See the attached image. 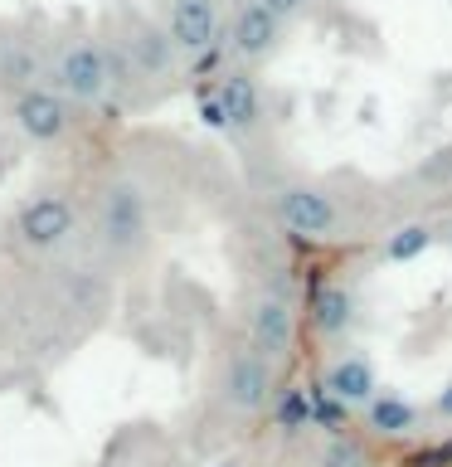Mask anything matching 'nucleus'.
I'll return each instance as SVG.
<instances>
[{
	"label": "nucleus",
	"mask_w": 452,
	"mask_h": 467,
	"mask_svg": "<svg viewBox=\"0 0 452 467\" xmlns=\"http://www.w3.org/2000/svg\"><path fill=\"white\" fill-rule=\"evenodd\" d=\"M10 127L35 146H54L73 131V102L64 93H54L49 83L29 88V93H15L10 98Z\"/></svg>",
	"instance_id": "6"
},
{
	"label": "nucleus",
	"mask_w": 452,
	"mask_h": 467,
	"mask_svg": "<svg viewBox=\"0 0 452 467\" xmlns=\"http://www.w3.org/2000/svg\"><path fill=\"white\" fill-rule=\"evenodd\" d=\"M282 35H287V25L277 20L272 10H262L258 0H243V5L229 15L224 49L233 54L239 68H253V64H262V58H272L277 49H282Z\"/></svg>",
	"instance_id": "8"
},
{
	"label": "nucleus",
	"mask_w": 452,
	"mask_h": 467,
	"mask_svg": "<svg viewBox=\"0 0 452 467\" xmlns=\"http://www.w3.org/2000/svg\"><path fill=\"white\" fill-rule=\"evenodd\" d=\"M258 5H262V10H272L282 25H297L302 15L312 10V0H258Z\"/></svg>",
	"instance_id": "22"
},
{
	"label": "nucleus",
	"mask_w": 452,
	"mask_h": 467,
	"mask_svg": "<svg viewBox=\"0 0 452 467\" xmlns=\"http://www.w3.org/2000/svg\"><path fill=\"white\" fill-rule=\"evenodd\" d=\"M214 467H243V462H233V458H224V462H214Z\"/></svg>",
	"instance_id": "25"
},
{
	"label": "nucleus",
	"mask_w": 452,
	"mask_h": 467,
	"mask_svg": "<svg viewBox=\"0 0 452 467\" xmlns=\"http://www.w3.org/2000/svg\"><path fill=\"white\" fill-rule=\"evenodd\" d=\"M160 25H166L175 54H185V58H204V54L224 49V39H229L224 0H166Z\"/></svg>",
	"instance_id": "3"
},
{
	"label": "nucleus",
	"mask_w": 452,
	"mask_h": 467,
	"mask_svg": "<svg viewBox=\"0 0 452 467\" xmlns=\"http://www.w3.org/2000/svg\"><path fill=\"white\" fill-rule=\"evenodd\" d=\"M321 385L350 409H370L379 400V375H375V360L365 356V350H341V356H331L326 370H321Z\"/></svg>",
	"instance_id": "9"
},
{
	"label": "nucleus",
	"mask_w": 452,
	"mask_h": 467,
	"mask_svg": "<svg viewBox=\"0 0 452 467\" xmlns=\"http://www.w3.org/2000/svg\"><path fill=\"white\" fill-rule=\"evenodd\" d=\"M306 389H312V423H321V429H326L331 438H341L345 419H350V404L335 400V394L321 385V379H316V385H306Z\"/></svg>",
	"instance_id": "18"
},
{
	"label": "nucleus",
	"mask_w": 452,
	"mask_h": 467,
	"mask_svg": "<svg viewBox=\"0 0 452 467\" xmlns=\"http://www.w3.org/2000/svg\"><path fill=\"white\" fill-rule=\"evenodd\" d=\"M418 404L399 389H379V400L365 409V429L375 438H414L418 433Z\"/></svg>",
	"instance_id": "14"
},
{
	"label": "nucleus",
	"mask_w": 452,
	"mask_h": 467,
	"mask_svg": "<svg viewBox=\"0 0 452 467\" xmlns=\"http://www.w3.org/2000/svg\"><path fill=\"white\" fill-rule=\"evenodd\" d=\"M443 239H447V244H452V219H447V224H443Z\"/></svg>",
	"instance_id": "24"
},
{
	"label": "nucleus",
	"mask_w": 452,
	"mask_h": 467,
	"mask_svg": "<svg viewBox=\"0 0 452 467\" xmlns=\"http://www.w3.org/2000/svg\"><path fill=\"white\" fill-rule=\"evenodd\" d=\"M219 394H224L229 409L239 414H262L272 400H277V375H272V360H262L258 350H233L224 360V375H219Z\"/></svg>",
	"instance_id": "7"
},
{
	"label": "nucleus",
	"mask_w": 452,
	"mask_h": 467,
	"mask_svg": "<svg viewBox=\"0 0 452 467\" xmlns=\"http://www.w3.org/2000/svg\"><path fill=\"white\" fill-rule=\"evenodd\" d=\"M433 239L437 234L428 229V224H404V229H394L389 239H385V263H414V258H423L433 248Z\"/></svg>",
	"instance_id": "17"
},
{
	"label": "nucleus",
	"mask_w": 452,
	"mask_h": 467,
	"mask_svg": "<svg viewBox=\"0 0 452 467\" xmlns=\"http://www.w3.org/2000/svg\"><path fill=\"white\" fill-rule=\"evenodd\" d=\"M219 98H224V108H229L233 131H258L262 117H268V98H262V83H258L253 68L233 64L229 73H219Z\"/></svg>",
	"instance_id": "11"
},
{
	"label": "nucleus",
	"mask_w": 452,
	"mask_h": 467,
	"mask_svg": "<svg viewBox=\"0 0 452 467\" xmlns=\"http://www.w3.org/2000/svg\"><path fill=\"white\" fill-rule=\"evenodd\" d=\"M73 234H78V204L64 190H39L15 214V239L25 248H35V254H58Z\"/></svg>",
	"instance_id": "4"
},
{
	"label": "nucleus",
	"mask_w": 452,
	"mask_h": 467,
	"mask_svg": "<svg viewBox=\"0 0 452 467\" xmlns=\"http://www.w3.org/2000/svg\"><path fill=\"white\" fill-rule=\"evenodd\" d=\"M433 414L443 419V423H452V379H447V385L433 394Z\"/></svg>",
	"instance_id": "23"
},
{
	"label": "nucleus",
	"mask_w": 452,
	"mask_h": 467,
	"mask_svg": "<svg viewBox=\"0 0 452 467\" xmlns=\"http://www.w3.org/2000/svg\"><path fill=\"white\" fill-rule=\"evenodd\" d=\"M195 112H200V122L210 127V131H233L229 108H224V98H219V88H195Z\"/></svg>",
	"instance_id": "20"
},
{
	"label": "nucleus",
	"mask_w": 452,
	"mask_h": 467,
	"mask_svg": "<svg viewBox=\"0 0 452 467\" xmlns=\"http://www.w3.org/2000/svg\"><path fill=\"white\" fill-rule=\"evenodd\" d=\"M355 317H360V306H355V292H350L345 283H321L312 292V312H306V321H312V331L326 346L345 341V336L355 331Z\"/></svg>",
	"instance_id": "10"
},
{
	"label": "nucleus",
	"mask_w": 452,
	"mask_h": 467,
	"mask_svg": "<svg viewBox=\"0 0 452 467\" xmlns=\"http://www.w3.org/2000/svg\"><path fill=\"white\" fill-rule=\"evenodd\" d=\"M49 78V64H44V54L35 49L29 39H5L0 44V83L15 93H29V88H44Z\"/></svg>",
	"instance_id": "15"
},
{
	"label": "nucleus",
	"mask_w": 452,
	"mask_h": 467,
	"mask_svg": "<svg viewBox=\"0 0 452 467\" xmlns=\"http://www.w3.org/2000/svg\"><path fill=\"white\" fill-rule=\"evenodd\" d=\"M272 414H277V429H282V433H302V429H312V389H302V385L277 389Z\"/></svg>",
	"instance_id": "16"
},
{
	"label": "nucleus",
	"mask_w": 452,
	"mask_h": 467,
	"mask_svg": "<svg viewBox=\"0 0 452 467\" xmlns=\"http://www.w3.org/2000/svg\"><path fill=\"white\" fill-rule=\"evenodd\" d=\"M418 181L423 185H447L452 190V146H443V151H433L428 161L418 166Z\"/></svg>",
	"instance_id": "21"
},
{
	"label": "nucleus",
	"mask_w": 452,
	"mask_h": 467,
	"mask_svg": "<svg viewBox=\"0 0 452 467\" xmlns=\"http://www.w3.org/2000/svg\"><path fill=\"white\" fill-rule=\"evenodd\" d=\"M268 210L277 219V229H287L292 239H306V244H335L345 239V214L335 195L326 185H312V181H282L268 190Z\"/></svg>",
	"instance_id": "1"
},
{
	"label": "nucleus",
	"mask_w": 452,
	"mask_h": 467,
	"mask_svg": "<svg viewBox=\"0 0 452 467\" xmlns=\"http://www.w3.org/2000/svg\"><path fill=\"white\" fill-rule=\"evenodd\" d=\"M49 88L64 93L73 108H102V102L117 93L108 44L93 39V35L68 39L64 49L54 54V64H49Z\"/></svg>",
	"instance_id": "2"
},
{
	"label": "nucleus",
	"mask_w": 452,
	"mask_h": 467,
	"mask_svg": "<svg viewBox=\"0 0 452 467\" xmlns=\"http://www.w3.org/2000/svg\"><path fill=\"white\" fill-rule=\"evenodd\" d=\"M0 181H5V161H0Z\"/></svg>",
	"instance_id": "26"
},
{
	"label": "nucleus",
	"mask_w": 452,
	"mask_h": 467,
	"mask_svg": "<svg viewBox=\"0 0 452 467\" xmlns=\"http://www.w3.org/2000/svg\"><path fill=\"white\" fill-rule=\"evenodd\" d=\"M316 467H370V452H365L355 438H326L316 448Z\"/></svg>",
	"instance_id": "19"
},
{
	"label": "nucleus",
	"mask_w": 452,
	"mask_h": 467,
	"mask_svg": "<svg viewBox=\"0 0 452 467\" xmlns=\"http://www.w3.org/2000/svg\"><path fill=\"white\" fill-rule=\"evenodd\" d=\"M122 49H127L131 64H137L141 78H160V73L175 64V44L166 35V25H151V20H131Z\"/></svg>",
	"instance_id": "13"
},
{
	"label": "nucleus",
	"mask_w": 452,
	"mask_h": 467,
	"mask_svg": "<svg viewBox=\"0 0 452 467\" xmlns=\"http://www.w3.org/2000/svg\"><path fill=\"white\" fill-rule=\"evenodd\" d=\"M102 229L117 248H137L146 239V195L131 181H117L108 190V214H102Z\"/></svg>",
	"instance_id": "12"
},
{
	"label": "nucleus",
	"mask_w": 452,
	"mask_h": 467,
	"mask_svg": "<svg viewBox=\"0 0 452 467\" xmlns=\"http://www.w3.org/2000/svg\"><path fill=\"white\" fill-rule=\"evenodd\" d=\"M243 327H248V350H258L262 360L277 365V360H292V350H297L302 317L287 292H258L243 312Z\"/></svg>",
	"instance_id": "5"
}]
</instances>
